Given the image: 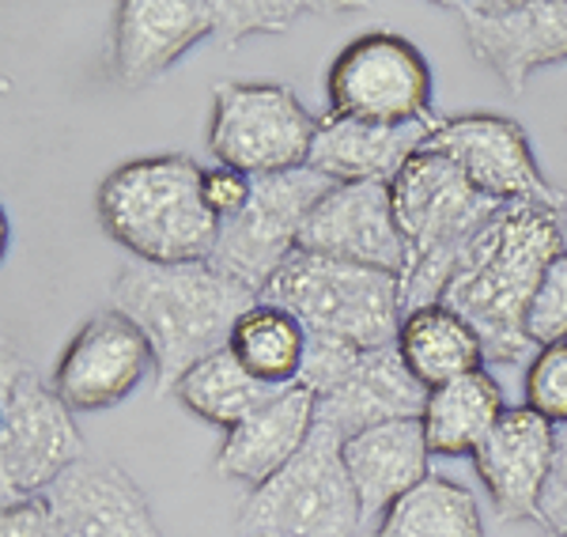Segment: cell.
<instances>
[{
	"instance_id": "30",
	"label": "cell",
	"mask_w": 567,
	"mask_h": 537,
	"mask_svg": "<svg viewBox=\"0 0 567 537\" xmlns=\"http://www.w3.org/2000/svg\"><path fill=\"white\" fill-rule=\"evenodd\" d=\"M250 197H254L250 175H243V171H235V167H224V163L205 167V205L219 224L243 216L246 205H250Z\"/></svg>"
},
{
	"instance_id": "15",
	"label": "cell",
	"mask_w": 567,
	"mask_h": 537,
	"mask_svg": "<svg viewBox=\"0 0 567 537\" xmlns=\"http://www.w3.org/2000/svg\"><path fill=\"white\" fill-rule=\"evenodd\" d=\"M213 39V0H122L110 34V72L125 87L155 84L194 45Z\"/></svg>"
},
{
	"instance_id": "4",
	"label": "cell",
	"mask_w": 567,
	"mask_h": 537,
	"mask_svg": "<svg viewBox=\"0 0 567 537\" xmlns=\"http://www.w3.org/2000/svg\"><path fill=\"white\" fill-rule=\"evenodd\" d=\"M393 220L405 239L401 272V314L443 303L454 269L473 239L492 224L499 202L477 194L446 156L420 148L390 182Z\"/></svg>"
},
{
	"instance_id": "33",
	"label": "cell",
	"mask_w": 567,
	"mask_h": 537,
	"mask_svg": "<svg viewBox=\"0 0 567 537\" xmlns=\"http://www.w3.org/2000/svg\"><path fill=\"white\" fill-rule=\"evenodd\" d=\"M545 537H567V534H545Z\"/></svg>"
},
{
	"instance_id": "31",
	"label": "cell",
	"mask_w": 567,
	"mask_h": 537,
	"mask_svg": "<svg viewBox=\"0 0 567 537\" xmlns=\"http://www.w3.org/2000/svg\"><path fill=\"white\" fill-rule=\"evenodd\" d=\"M537 523L545 526V534H567V424L556 427V451L537 499Z\"/></svg>"
},
{
	"instance_id": "5",
	"label": "cell",
	"mask_w": 567,
	"mask_h": 537,
	"mask_svg": "<svg viewBox=\"0 0 567 537\" xmlns=\"http://www.w3.org/2000/svg\"><path fill=\"white\" fill-rule=\"evenodd\" d=\"M265 303H277L307 326L310 341L344 349H390L401 330V277L382 269L349 266L322 254L296 250L277 277L261 288Z\"/></svg>"
},
{
	"instance_id": "9",
	"label": "cell",
	"mask_w": 567,
	"mask_h": 537,
	"mask_svg": "<svg viewBox=\"0 0 567 537\" xmlns=\"http://www.w3.org/2000/svg\"><path fill=\"white\" fill-rule=\"evenodd\" d=\"M326 95V114L333 117H355L371 125L439 122L432 65L416 42L393 31H371L344 45L329 65Z\"/></svg>"
},
{
	"instance_id": "6",
	"label": "cell",
	"mask_w": 567,
	"mask_h": 537,
	"mask_svg": "<svg viewBox=\"0 0 567 537\" xmlns=\"http://www.w3.org/2000/svg\"><path fill=\"white\" fill-rule=\"evenodd\" d=\"M341 447V432L315 424L303 451L246 496L239 530L246 537H352L363 512Z\"/></svg>"
},
{
	"instance_id": "8",
	"label": "cell",
	"mask_w": 567,
	"mask_h": 537,
	"mask_svg": "<svg viewBox=\"0 0 567 537\" xmlns=\"http://www.w3.org/2000/svg\"><path fill=\"white\" fill-rule=\"evenodd\" d=\"M84 454L72 409L53 386L8 352L0 386V496L8 504L45 496V488Z\"/></svg>"
},
{
	"instance_id": "18",
	"label": "cell",
	"mask_w": 567,
	"mask_h": 537,
	"mask_svg": "<svg viewBox=\"0 0 567 537\" xmlns=\"http://www.w3.org/2000/svg\"><path fill=\"white\" fill-rule=\"evenodd\" d=\"M45 499L65 537H163L144 488L114 462L80 458L45 488Z\"/></svg>"
},
{
	"instance_id": "3",
	"label": "cell",
	"mask_w": 567,
	"mask_h": 537,
	"mask_svg": "<svg viewBox=\"0 0 567 537\" xmlns=\"http://www.w3.org/2000/svg\"><path fill=\"white\" fill-rule=\"evenodd\" d=\"M95 213L110 239L148 266L208 261L219 239L205 205V167L189 156L122 163L99 182Z\"/></svg>"
},
{
	"instance_id": "14",
	"label": "cell",
	"mask_w": 567,
	"mask_h": 537,
	"mask_svg": "<svg viewBox=\"0 0 567 537\" xmlns=\"http://www.w3.org/2000/svg\"><path fill=\"white\" fill-rule=\"evenodd\" d=\"M299 250L401 277L405 272V239L393 220L390 186L386 182L333 186L310 213L303 235H299Z\"/></svg>"
},
{
	"instance_id": "26",
	"label": "cell",
	"mask_w": 567,
	"mask_h": 537,
	"mask_svg": "<svg viewBox=\"0 0 567 537\" xmlns=\"http://www.w3.org/2000/svg\"><path fill=\"white\" fill-rule=\"evenodd\" d=\"M371 537H484V518L470 488L432 473L379 518Z\"/></svg>"
},
{
	"instance_id": "32",
	"label": "cell",
	"mask_w": 567,
	"mask_h": 537,
	"mask_svg": "<svg viewBox=\"0 0 567 537\" xmlns=\"http://www.w3.org/2000/svg\"><path fill=\"white\" fill-rule=\"evenodd\" d=\"M0 537H65V526L50 507V499L31 496L0 512Z\"/></svg>"
},
{
	"instance_id": "1",
	"label": "cell",
	"mask_w": 567,
	"mask_h": 537,
	"mask_svg": "<svg viewBox=\"0 0 567 537\" xmlns=\"http://www.w3.org/2000/svg\"><path fill=\"white\" fill-rule=\"evenodd\" d=\"M567 254V213L545 205H503L473 239L443 291V307L462 314L484 344V363L534 360L526 318L545 269Z\"/></svg>"
},
{
	"instance_id": "17",
	"label": "cell",
	"mask_w": 567,
	"mask_h": 537,
	"mask_svg": "<svg viewBox=\"0 0 567 537\" xmlns=\"http://www.w3.org/2000/svg\"><path fill=\"white\" fill-rule=\"evenodd\" d=\"M427 386H420L405 368L398 344L360 352L318 394V424H329L344 440L390 421H420Z\"/></svg>"
},
{
	"instance_id": "25",
	"label": "cell",
	"mask_w": 567,
	"mask_h": 537,
	"mask_svg": "<svg viewBox=\"0 0 567 537\" xmlns=\"http://www.w3.org/2000/svg\"><path fill=\"white\" fill-rule=\"evenodd\" d=\"M307 349V326L291 311H284L277 303H265V299H258L239 318V326L231 333V352L243 360V368L280 390L296 386L299 375H303Z\"/></svg>"
},
{
	"instance_id": "2",
	"label": "cell",
	"mask_w": 567,
	"mask_h": 537,
	"mask_svg": "<svg viewBox=\"0 0 567 537\" xmlns=\"http://www.w3.org/2000/svg\"><path fill=\"white\" fill-rule=\"evenodd\" d=\"M258 303V291L219 272L213 261L148 266L125 261L110 288V307L133 318L155 352V390L175 394L178 379L200 360L231 349L239 318Z\"/></svg>"
},
{
	"instance_id": "22",
	"label": "cell",
	"mask_w": 567,
	"mask_h": 537,
	"mask_svg": "<svg viewBox=\"0 0 567 537\" xmlns=\"http://www.w3.org/2000/svg\"><path fill=\"white\" fill-rule=\"evenodd\" d=\"M398 352L413 379L427 390L484 368V344L477 330L443 303L420 307L401 318Z\"/></svg>"
},
{
	"instance_id": "7",
	"label": "cell",
	"mask_w": 567,
	"mask_h": 537,
	"mask_svg": "<svg viewBox=\"0 0 567 537\" xmlns=\"http://www.w3.org/2000/svg\"><path fill=\"white\" fill-rule=\"evenodd\" d=\"M318 122L299 95L277 80H227L213 91L208 152L250 178L307 167Z\"/></svg>"
},
{
	"instance_id": "21",
	"label": "cell",
	"mask_w": 567,
	"mask_h": 537,
	"mask_svg": "<svg viewBox=\"0 0 567 537\" xmlns=\"http://www.w3.org/2000/svg\"><path fill=\"white\" fill-rule=\"evenodd\" d=\"M432 130L435 122L371 125L355 122V117L322 114L307 167L329 178L333 186H352V182H386L390 186L398 171L424 148Z\"/></svg>"
},
{
	"instance_id": "10",
	"label": "cell",
	"mask_w": 567,
	"mask_h": 537,
	"mask_svg": "<svg viewBox=\"0 0 567 537\" xmlns=\"http://www.w3.org/2000/svg\"><path fill=\"white\" fill-rule=\"evenodd\" d=\"M329 189H333V182L310 167L254 178L250 205L243 216L219 224V239L208 261L261 296V288L299 250V235Z\"/></svg>"
},
{
	"instance_id": "29",
	"label": "cell",
	"mask_w": 567,
	"mask_h": 537,
	"mask_svg": "<svg viewBox=\"0 0 567 537\" xmlns=\"http://www.w3.org/2000/svg\"><path fill=\"white\" fill-rule=\"evenodd\" d=\"M526 330H529L534 349L567 341V254H560V258L545 269L534 303H529Z\"/></svg>"
},
{
	"instance_id": "24",
	"label": "cell",
	"mask_w": 567,
	"mask_h": 537,
	"mask_svg": "<svg viewBox=\"0 0 567 537\" xmlns=\"http://www.w3.org/2000/svg\"><path fill=\"white\" fill-rule=\"evenodd\" d=\"M277 394H280V386H269V382H261L258 375H250L231 349L200 360L175 386V397L186 413H194L197 421H205V424L224 427V432L243 424L246 416L258 413V409L265 402H272Z\"/></svg>"
},
{
	"instance_id": "23",
	"label": "cell",
	"mask_w": 567,
	"mask_h": 537,
	"mask_svg": "<svg viewBox=\"0 0 567 537\" xmlns=\"http://www.w3.org/2000/svg\"><path fill=\"white\" fill-rule=\"evenodd\" d=\"M503 413H507L503 386L481 368L473 375H462L427 390L420 424H424L432 454L462 458V454H473L488 440V432L499 424Z\"/></svg>"
},
{
	"instance_id": "27",
	"label": "cell",
	"mask_w": 567,
	"mask_h": 537,
	"mask_svg": "<svg viewBox=\"0 0 567 537\" xmlns=\"http://www.w3.org/2000/svg\"><path fill=\"white\" fill-rule=\"evenodd\" d=\"M216 39L227 50H239L254 34H284L299 16H349V0H213Z\"/></svg>"
},
{
	"instance_id": "16",
	"label": "cell",
	"mask_w": 567,
	"mask_h": 537,
	"mask_svg": "<svg viewBox=\"0 0 567 537\" xmlns=\"http://www.w3.org/2000/svg\"><path fill=\"white\" fill-rule=\"evenodd\" d=\"M553 451L556 427L529 405L507 409L488 432V440L473 451L477 477L488 488V499L503 523L537 518V499L553 466Z\"/></svg>"
},
{
	"instance_id": "13",
	"label": "cell",
	"mask_w": 567,
	"mask_h": 537,
	"mask_svg": "<svg viewBox=\"0 0 567 537\" xmlns=\"http://www.w3.org/2000/svg\"><path fill=\"white\" fill-rule=\"evenodd\" d=\"M155 375V352L133 318L103 307L80 326V333L61 352L53 371V390L72 413H106Z\"/></svg>"
},
{
	"instance_id": "12",
	"label": "cell",
	"mask_w": 567,
	"mask_h": 537,
	"mask_svg": "<svg viewBox=\"0 0 567 537\" xmlns=\"http://www.w3.org/2000/svg\"><path fill=\"white\" fill-rule=\"evenodd\" d=\"M443 8L511 95H523L534 72L567 61V0H443Z\"/></svg>"
},
{
	"instance_id": "20",
	"label": "cell",
	"mask_w": 567,
	"mask_h": 537,
	"mask_svg": "<svg viewBox=\"0 0 567 537\" xmlns=\"http://www.w3.org/2000/svg\"><path fill=\"white\" fill-rule=\"evenodd\" d=\"M344 469L360 499L363 526H379V518L409 496L420 481L432 477V447L420 421H390L344 440Z\"/></svg>"
},
{
	"instance_id": "28",
	"label": "cell",
	"mask_w": 567,
	"mask_h": 537,
	"mask_svg": "<svg viewBox=\"0 0 567 537\" xmlns=\"http://www.w3.org/2000/svg\"><path fill=\"white\" fill-rule=\"evenodd\" d=\"M523 394L526 405L553 427L567 424V341L534 352V360L526 363Z\"/></svg>"
},
{
	"instance_id": "11",
	"label": "cell",
	"mask_w": 567,
	"mask_h": 537,
	"mask_svg": "<svg viewBox=\"0 0 567 537\" xmlns=\"http://www.w3.org/2000/svg\"><path fill=\"white\" fill-rule=\"evenodd\" d=\"M427 152H439L470 178L477 194L499 205H545L567 213V194L545 178L534 156L529 133L515 117L473 111L458 117H439L424 141Z\"/></svg>"
},
{
	"instance_id": "19",
	"label": "cell",
	"mask_w": 567,
	"mask_h": 537,
	"mask_svg": "<svg viewBox=\"0 0 567 537\" xmlns=\"http://www.w3.org/2000/svg\"><path fill=\"white\" fill-rule=\"evenodd\" d=\"M315 424L318 397L303 386L280 390L258 413H250L243 424L224 432V443L216 451V473L224 481H239L254 493L303 451Z\"/></svg>"
}]
</instances>
